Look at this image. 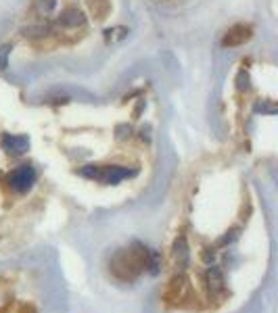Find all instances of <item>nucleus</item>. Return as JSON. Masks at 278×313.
I'll return each instance as SVG.
<instances>
[{
  "mask_svg": "<svg viewBox=\"0 0 278 313\" xmlns=\"http://www.w3.org/2000/svg\"><path fill=\"white\" fill-rule=\"evenodd\" d=\"M146 261H149V250L136 245V250H119L113 257L111 271L115 278H119L123 282H132L146 268Z\"/></svg>",
  "mask_w": 278,
  "mask_h": 313,
  "instance_id": "obj_1",
  "label": "nucleus"
},
{
  "mask_svg": "<svg viewBox=\"0 0 278 313\" xmlns=\"http://www.w3.org/2000/svg\"><path fill=\"white\" fill-rule=\"evenodd\" d=\"M78 174L82 178L96 179L100 184H119L121 179L136 176V169H128L121 165H86V167H82Z\"/></svg>",
  "mask_w": 278,
  "mask_h": 313,
  "instance_id": "obj_2",
  "label": "nucleus"
},
{
  "mask_svg": "<svg viewBox=\"0 0 278 313\" xmlns=\"http://www.w3.org/2000/svg\"><path fill=\"white\" fill-rule=\"evenodd\" d=\"M6 179H9V186L15 192H27L36 182V171L32 165H19L17 169L11 171Z\"/></svg>",
  "mask_w": 278,
  "mask_h": 313,
  "instance_id": "obj_3",
  "label": "nucleus"
},
{
  "mask_svg": "<svg viewBox=\"0 0 278 313\" xmlns=\"http://www.w3.org/2000/svg\"><path fill=\"white\" fill-rule=\"evenodd\" d=\"M253 36L251 25H245V23H236V25L230 27L222 38V46L224 48H234V46H243L245 42H249Z\"/></svg>",
  "mask_w": 278,
  "mask_h": 313,
  "instance_id": "obj_4",
  "label": "nucleus"
},
{
  "mask_svg": "<svg viewBox=\"0 0 278 313\" xmlns=\"http://www.w3.org/2000/svg\"><path fill=\"white\" fill-rule=\"evenodd\" d=\"M0 146H2V151L9 153V155H23L29 148V138L6 134V136H2V140H0Z\"/></svg>",
  "mask_w": 278,
  "mask_h": 313,
  "instance_id": "obj_5",
  "label": "nucleus"
},
{
  "mask_svg": "<svg viewBox=\"0 0 278 313\" xmlns=\"http://www.w3.org/2000/svg\"><path fill=\"white\" fill-rule=\"evenodd\" d=\"M59 21H61V25H65V27H78V25H84L86 17H84V13L80 9H75V6H67V9L61 11Z\"/></svg>",
  "mask_w": 278,
  "mask_h": 313,
  "instance_id": "obj_6",
  "label": "nucleus"
},
{
  "mask_svg": "<svg viewBox=\"0 0 278 313\" xmlns=\"http://www.w3.org/2000/svg\"><path fill=\"white\" fill-rule=\"evenodd\" d=\"M205 282H207V288H209L211 294H220L224 292V288H226V282H224V276L218 268H209L205 273Z\"/></svg>",
  "mask_w": 278,
  "mask_h": 313,
  "instance_id": "obj_7",
  "label": "nucleus"
},
{
  "mask_svg": "<svg viewBox=\"0 0 278 313\" xmlns=\"http://www.w3.org/2000/svg\"><path fill=\"white\" fill-rule=\"evenodd\" d=\"M184 291H186V278H184V276H178V278L172 280V284H169L167 292H165V299L172 301V303L180 301L182 296H184Z\"/></svg>",
  "mask_w": 278,
  "mask_h": 313,
  "instance_id": "obj_8",
  "label": "nucleus"
},
{
  "mask_svg": "<svg viewBox=\"0 0 278 313\" xmlns=\"http://www.w3.org/2000/svg\"><path fill=\"white\" fill-rule=\"evenodd\" d=\"M174 257L182 268L188 263V245H186V238L184 236H178V240L174 242Z\"/></svg>",
  "mask_w": 278,
  "mask_h": 313,
  "instance_id": "obj_9",
  "label": "nucleus"
},
{
  "mask_svg": "<svg viewBox=\"0 0 278 313\" xmlns=\"http://www.w3.org/2000/svg\"><path fill=\"white\" fill-rule=\"evenodd\" d=\"M128 34H130L128 27H123V25L109 27V29H105V40H107V42H121Z\"/></svg>",
  "mask_w": 278,
  "mask_h": 313,
  "instance_id": "obj_10",
  "label": "nucleus"
},
{
  "mask_svg": "<svg viewBox=\"0 0 278 313\" xmlns=\"http://www.w3.org/2000/svg\"><path fill=\"white\" fill-rule=\"evenodd\" d=\"M90 9L96 15V19H105L107 11H109V2L107 0H90Z\"/></svg>",
  "mask_w": 278,
  "mask_h": 313,
  "instance_id": "obj_11",
  "label": "nucleus"
},
{
  "mask_svg": "<svg viewBox=\"0 0 278 313\" xmlns=\"http://www.w3.org/2000/svg\"><path fill=\"white\" fill-rule=\"evenodd\" d=\"M48 27H42V25H34V27H25L23 29V36L27 38H40V36H46Z\"/></svg>",
  "mask_w": 278,
  "mask_h": 313,
  "instance_id": "obj_12",
  "label": "nucleus"
},
{
  "mask_svg": "<svg viewBox=\"0 0 278 313\" xmlns=\"http://www.w3.org/2000/svg\"><path fill=\"white\" fill-rule=\"evenodd\" d=\"M52 9H55V0H38V11L40 13H50Z\"/></svg>",
  "mask_w": 278,
  "mask_h": 313,
  "instance_id": "obj_13",
  "label": "nucleus"
},
{
  "mask_svg": "<svg viewBox=\"0 0 278 313\" xmlns=\"http://www.w3.org/2000/svg\"><path fill=\"white\" fill-rule=\"evenodd\" d=\"M9 52H11V46L9 44H4L2 48H0V69H6V65H9Z\"/></svg>",
  "mask_w": 278,
  "mask_h": 313,
  "instance_id": "obj_14",
  "label": "nucleus"
},
{
  "mask_svg": "<svg viewBox=\"0 0 278 313\" xmlns=\"http://www.w3.org/2000/svg\"><path fill=\"white\" fill-rule=\"evenodd\" d=\"M236 82H238V88L243 90V88H247V82H249V77H247L245 71H241V73H238V80H236Z\"/></svg>",
  "mask_w": 278,
  "mask_h": 313,
  "instance_id": "obj_15",
  "label": "nucleus"
},
{
  "mask_svg": "<svg viewBox=\"0 0 278 313\" xmlns=\"http://www.w3.org/2000/svg\"><path fill=\"white\" fill-rule=\"evenodd\" d=\"M203 259L205 261H211L213 259V250H211V253H203Z\"/></svg>",
  "mask_w": 278,
  "mask_h": 313,
  "instance_id": "obj_16",
  "label": "nucleus"
}]
</instances>
